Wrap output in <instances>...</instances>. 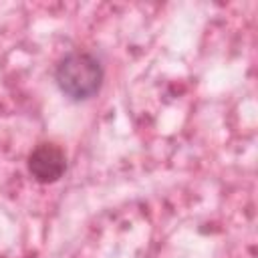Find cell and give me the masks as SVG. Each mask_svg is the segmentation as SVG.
Masks as SVG:
<instances>
[{"mask_svg":"<svg viewBox=\"0 0 258 258\" xmlns=\"http://www.w3.org/2000/svg\"><path fill=\"white\" fill-rule=\"evenodd\" d=\"M103 77L101 60L87 50L67 52L54 69V81L60 93L71 101H87L95 97L103 85Z\"/></svg>","mask_w":258,"mask_h":258,"instance_id":"obj_1","label":"cell"},{"mask_svg":"<svg viewBox=\"0 0 258 258\" xmlns=\"http://www.w3.org/2000/svg\"><path fill=\"white\" fill-rule=\"evenodd\" d=\"M67 169V155L54 143H40L28 155V171L40 183L56 181Z\"/></svg>","mask_w":258,"mask_h":258,"instance_id":"obj_2","label":"cell"}]
</instances>
